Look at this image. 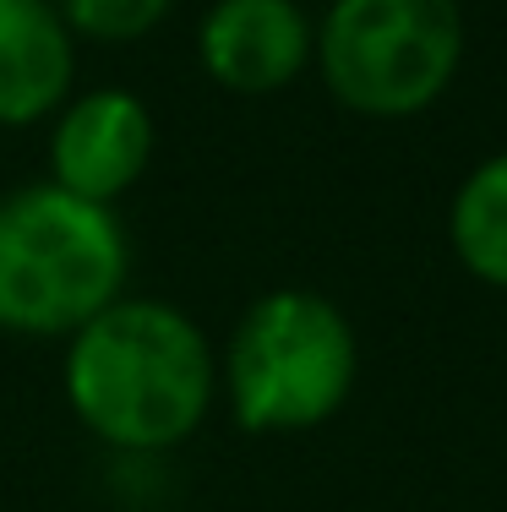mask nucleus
<instances>
[{
  "mask_svg": "<svg viewBox=\"0 0 507 512\" xmlns=\"http://www.w3.org/2000/svg\"><path fill=\"white\" fill-rule=\"evenodd\" d=\"M213 349L169 300H110L66 344V404L120 453H169L191 442L213 404Z\"/></svg>",
  "mask_w": 507,
  "mask_h": 512,
  "instance_id": "1",
  "label": "nucleus"
},
{
  "mask_svg": "<svg viewBox=\"0 0 507 512\" xmlns=\"http://www.w3.org/2000/svg\"><path fill=\"white\" fill-rule=\"evenodd\" d=\"M131 240L115 207L55 180L0 197V333L71 338L126 295Z\"/></svg>",
  "mask_w": 507,
  "mask_h": 512,
  "instance_id": "2",
  "label": "nucleus"
},
{
  "mask_svg": "<svg viewBox=\"0 0 507 512\" xmlns=\"http://www.w3.org/2000/svg\"><path fill=\"white\" fill-rule=\"evenodd\" d=\"M355 371V327L317 289H273L251 300L224 355L229 409L251 436H289L333 420Z\"/></svg>",
  "mask_w": 507,
  "mask_h": 512,
  "instance_id": "3",
  "label": "nucleus"
},
{
  "mask_svg": "<svg viewBox=\"0 0 507 512\" xmlns=\"http://www.w3.org/2000/svg\"><path fill=\"white\" fill-rule=\"evenodd\" d=\"M317 60L328 93L355 115H420L464 60V11L458 0H333L317 28Z\"/></svg>",
  "mask_w": 507,
  "mask_h": 512,
  "instance_id": "4",
  "label": "nucleus"
},
{
  "mask_svg": "<svg viewBox=\"0 0 507 512\" xmlns=\"http://www.w3.org/2000/svg\"><path fill=\"white\" fill-rule=\"evenodd\" d=\"M148 158H153V115L137 93L93 88L60 109L50 137V169H55L50 180L60 191L115 207V197H126L142 180Z\"/></svg>",
  "mask_w": 507,
  "mask_h": 512,
  "instance_id": "5",
  "label": "nucleus"
},
{
  "mask_svg": "<svg viewBox=\"0 0 507 512\" xmlns=\"http://www.w3.org/2000/svg\"><path fill=\"white\" fill-rule=\"evenodd\" d=\"M202 71L224 93H279L317 55V28L295 0H213L197 28Z\"/></svg>",
  "mask_w": 507,
  "mask_h": 512,
  "instance_id": "6",
  "label": "nucleus"
},
{
  "mask_svg": "<svg viewBox=\"0 0 507 512\" xmlns=\"http://www.w3.org/2000/svg\"><path fill=\"white\" fill-rule=\"evenodd\" d=\"M77 39L55 0H0V126H33L71 93Z\"/></svg>",
  "mask_w": 507,
  "mask_h": 512,
  "instance_id": "7",
  "label": "nucleus"
},
{
  "mask_svg": "<svg viewBox=\"0 0 507 512\" xmlns=\"http://www.w3.org/2000/svg\"><path fill=\"white\" fill-rule=\"evenodd\" d=\"M448 235H453V251L469 273L507 289V153L486 158L458 186Z\"/></svg>",
  "mask_w": 507,
  "mask_h": 512,
  "instance_id": "8",
  "label": "nucleus"
},
{
  "mask_svg": "<svg viewBox=\"0 0 507 512\" xmlns=\"http://www.w3.org/2000/svg\"><path fill=\"white\" fill-rule=\"evenodd\" d=\"M175 0H55L71 39L93 44H137L169 17Z\"/></svg>",
  "mask_w": 507,
  "mask_h": 512,
  "instance_id": "9",
  "label": "nucleus"
}]
</instances>
